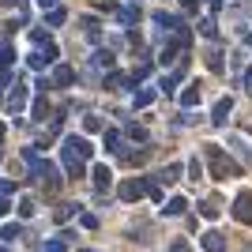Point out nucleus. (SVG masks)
Listing matches in <instances>:
<instances>
[{"label":"nucleus","instance_id":"nucleus-4","mask_svg":"<svg viewBox=\"0 0 252 252\" xmlns=\"http://www.w3.org/2000/svg\"><path fill=\"white\" fill-rule=\"evenodd\" d=\"M139 196H147V181H143V177H132V181L121 185V200H125V203H136Z\"/></svg>","mask_w":252,"mask_h":252},{"label":"nucleus","instance_id":"nucleus-18","mask_svg":"<svg viewBox=\"0 0 252 252\" xmlns=\"http://www.w3.org/2000/svg\"><path fill=\"white\" fill-rule=\"evenodd\" d=\"M94 185H98V189H109V185H113V173H109V166H94Z\"/></svg>","mask_w":252,"mask_h":252},{"label":"nucleus","instance_id":"nucleus-39","mask_svg":"<svg viewBox=\"0 0 252 252\" xmlns=\"http://www.w3.org/2000/svg\"><path fill=\"white\" fill-rule=\"evenodd\" d=\"M0 139H4V125H0Z\"/></svg>","mask_w":252,"mask_h":252},{"label":"nucleus","instance_id":"nucleus-15","mask_svg":"<svg viewBox=\"0 0 252 252\" xmlns=\"http://www.w3.org/2000/svg\"><path fill=\"white\" fill-rule=\"evenodd\" d=\"M128 83H132V79H128V75H121V72H109V75H105V87H109V91H125Z\"/></svg>","mask_w":252,"mask_h":252},{"label":"nucleus","instance_id":"nucleus-10","mask_svg":"<svg viewBox=\"0 0 252 252\" xmlns=\"http://www.w3.org/2000/svg\"><path fill=\"white\" fill-rule=\"evenodd\" d=\"M117 19L125 23V27H136V23H139V4H125V8H117Z\"/></svg>","mask_w":252,"mask_h":252},{"label":"nucleus","instance_id":"nucleus-41","mask_svg":"<svg viewBox=\"0 0 252 252\" xmlns=\"http://www.w3.org/2000/svg\"><path fill=\"white\" fill-rule=\"evenodd\" d=\"M128 4H139V0H128Z\"/></svg>","mask_w":252,"mask_h":252},{"label":"nucleus","instance_id":"nucleus-6","mask_svg":"<svg viewBox=\"0 0 252 252\" xmlns=\"http://www.w3.org/2000/svg\"><path fill=\"white\" fill-rule=\"evenodd\" d=\"M151 23H155L158 31H166V34H173L181 27V19H177V15H169V11H151Z\"/></svg>","mask_w":252,"mask_h":252},{"label":"nucleus","instance_id":"nucleus-16","mask_svg":"<svg viewBox=\"0 0 252 252\" xmlns=\"http://www.w3.org/2000/svg\"><path fill=\"white\" fill-rule=\"evenodd\" d=\"M151 75V61H139L136 68H132V72H128V79H132V83H143V79H147Z\"/></svg>","mask_w":252,"mask_h":252},{"label":"nucleus","instance_id":"nucleus-8","mask_svg":"<svg viewBox=\"0 0 252 252\" xmlns=\"http://www.w3.org/2000/svg\"><path fill=\"white\" fill-rule=\"evenodd\" d=\"M200 245H203L207 252H222V249H226V237H222L219 230H207V233L200 237Z\"/></svg>","mask_w":252,"mask_h":252},{"label":"nucleus","instance_id":"nucleus-29","mask_svg":"<svg viewBox=\"0 0 252 252\" xmlns=\"http://www.w3.org/2000/svg\"><path fill=\"white\" fill-rule=\"evenodd\" d=\"M19 211H23V219H31L38 207H34V200H23V203H19Z\"/></svg>","mask_w":252,"mask_h":252},{"label":"nucleus","instance_id":"nucleus-22","mask_svg":"<svg viewBox=\"0 0 252 252\" xmlns=\"http://www.w3.org/2000/svg\"><path fill=\"white\" fill-rule=\"evenodd\" d=\"M177 177H181V166H177V162H173V166H166V169H162V173H158L155 181H166V185H173V181H177Z\"/></svg>","mask_w":252,"mask_h":252},{"label":"nucleus","instance_id":"nucleus-24","mask_svg":"<svg viewBox=\"0 0 252 252\" xmlns=\"http://www.w3.org/2000/svg\"><path fill=\"white\" fill-rule=\"evenodd\" d=\"M45 23H49V27H61V23H64V8H49Z\"/></svg>","mask_w":252,"mask_h":252},{"label":"nucleus","instance_id":"nucleus-2","mask_svg":"<svg viewBox=\"0 0 252 252\" xmlns=\"http://www.w3.org/2000/svg\"><path fill=\"white\" fill-rule=\"evenodd\" d=\"M185 75H189V64L181 61V64H177V68H173L169 75H162V83H158V91H162L166 98H169V94H177V83L185 79Z\"/></svg>","mask_w":252,"mask_h":252},{"label":"nucleus","instance_id":"nucleus-5","mask_svg":"<svg viewBox=\"0 0 252 252\" xmlns=\"http://www.w3.org/2000/svg\"><path fill=\"white\" fill-rule=\"evenodd\" d=\"M64 147L72 151L75 158H91V155H94V147H91V139H83V136H68V139H64Z\"/></svg>","mask_w":252,"mask_h":252},{"label":"nucleus","instance_id":"nucleus-3","mask_svg":"<svg viewBox=\"0 0 252 252\" xmlns=\"http://www.w3.org/2000/svg\"><path fill=\"white\" fill-rule=\"evenodd\" d=\"M233 219L252 226V192H237V200H233Z\"/></svg>","mask_w":252,"mask_h":252},{"label":"nucleus","instance_id":"nucleus-12","mask_svg":"<svg viewBox=\"0 0 252 252\" xmlns=\"http://www.w3.org/2000/svg\"><path fill=\"white\" fill-rule=\"evenodd\" d=\"M23 105H27V87L15 83V91H11V98H8V109H11V113H19Z\"/></svg>","mask_w":252,"mask_h":252},{"label":"nucleus","instance_id":"nucleus-32","mask_svg":"<svg viewBox=\"0 0 252 252\" xmlns=\"http://www.w3.org/2000/svg\"><path fill=\"white\" fill-rule=\"evenodd\" d=\"M19 237V226H4V241H15Z\"/></svg>","mask_w":252,"mask_h":252},{"label":"nucleus","instance_id":"nucleus-11","mask_svg":"<svg viewBox=\"0 0 252 252\" xmlns=\"http://www.w3.org/2000/svg\"><path fill=\"white\" fill-rule=\"evenodd\" d=\"M181 105H185V109H192V105H200V83H189L185 91H181Z\"/></svg>","mask_w":252,"mask_h":252},{"label":"nucleus","instance_id":"nucleus-23","mask_svg":"<svg viewBox=\"0 0 252 252\" xmlns=\"http://www.w3.org/2000/svg\"><path fill=\"white\" fill-rule=\"evenodd\" d=\"M185 207H189V203L181 200V196H173V200H169V203H166L162 211H166V215H185Z\"/></svg>","mask_w":252,"mask_h":252},{"label":"nucleus","instance_id":"nucleus-7","mask_svg":"<svg viewBox=\"0 0 252 252\" xmlns=\"http://www.w3.org/2000/svg\"><path fill=\"white\" fill-rule=\"evenodd\" d=\"M230 109H233V98H219V102H215V113H211V125H226V121H230Z\"/></svg>","mask_w":252,"mask_h":252},{"label":"nucleus","instance_id":"nucleus-26","mask_svg":"<svg viewBox=\"0 0 252 252\" xmlns=\"http://www.w3.org/2000/svg\"><path fill=\"white\" fill-rule=\"evenodd\" d=\"M83 128H87V132H102V117H94V113H91V117L83 121Z\"/></svg>","mask_w":252,"mask_h":252},{"label":"nucleus","instance_id":"nucleus-40","mask_svg":"<svg viewBox=\"0 0 252 252\" xmlns=\"http://www.w3.org/2000/svg\"><path fill=\"white\" fill-rule=\"evenodd\" d=\"M249 49H252V34H249Z\"/></svg>","mask_w":252,"mask_h":252},{"label":"nucleus","instance_id":"nucleus-38","mask_svg":"<svg viewBox=\"0 0 252 252\" xmlns=\"http://www.w3.org/2000/svg\"><path fill=\"white\" fill-rule=\"evenodd\" d=\"M38 4H42V8H57V0H38Z\"/></svg>","mask_w":252,"mask_h":252},{"label":"nucleus","instance_id":"nucleus-36","mask_svg":"<svg viewBox=\"0 0 252 252\" xmlns=\"http://www.w3.org/2000/svg\"><path fill=\"white\" fill-rule=\"evenodd\" d=\"M245 91L252 94V68H245Z\"/></svg>","mask_w":252,"mask_h":252},{"label":"nucleus","instance_id":"nucleus-1","mask_svg":"<svg viewBox=\"0 0 252 252\" xmlns=\"http://www.w3.org/2000/svg\"><path fill=\"white\" fill-rule=\"evenodd\" d=\"M203 155H207V166H211V177L215 181H226V177H237V173H241V166H237L230 155H222V147H215V143H207Z\"/></svg>","mask_w":252,"mask_h":252},{"label":"nucleus","instance_id":"nucleus-33","mask_svg":"<svg viewBox=\"0 0 252 252\" xmlns=\"http://www.w3.org/2000/svg\"><path fill=\"white\" fill-rule=\"evenodd\" d=\"M79 222H83L87 230H98V219H94V215H83V219H79Z\"/></svg>","mask_w":252,"mask_h":252},{"label":"nucleus","instance_id":"nucleus-30","mask_svg":"<svg viewBox=\"0 0 252 252\" xmlns=\"http://www.w3.org/2000/svg\"><path fill=\"white\" fill-rule=\"evenodd\" d=\"M128 136H132V139H139V143H147V132H143V128H136V125L128 128Z\"/></svg>","mask_w":252,"mask_h":252},{"label":"nucleus","instance_id":"nucleus-34","mask_svg":"<svg viewBox=\"0 0 252 252\" xmlns=\"http://www.w3.org/2000/svg\"><path fill=\"white\" fill-rule=\"evenodd\" d=\"M169 252H192V249H189L185 241H173V245H169Z\"/></svg>","mask_w":252,"mask_h":252},{"label":"nucleus","instance_id":"nucleus-28","mask_svg":"<svg viewBox=\"0 0 252 252\" xmlns=\"http://www.w3.org/2000/svg\"><path fill=\"white\" fill-rule=\"evenodd\" d=\"M189 173H192V181L203 177V162H200V158H192V162H189Z\"/></svg>","mask_w":252,"mask_h":252},{"label":"nucleus","instance_id":"nucleus-14","mask_svg":"<svg viewBox=\"0 0 252 252\" xmlns=\"http://www.w3.org/2000/svg\"><path fill=\"white\" fill-rule=\"evenodd\" d=\"M64 166H68V173H72V177H83V158H75L68 147H64Z\"/></svg>","mask_w":252,"mask_h":252},{"label":"nucleus","instance_id":"nucleus-35","mask_svg":"<svg viewBox=\"0 0 252 252\" xmlns=\"http://www.w3.org/2000/svg\"><path fill=\"white\" fill-rule=\"evenodd\" d=\"M45 252H64V241H49V245H45Z\"/></svg>","mask_w":252,"mask_h":252},{"label":"nucleus","instance_id":"nucleus-20","mask_svg":"<svg viewBox=\"0 0 252 252\" xmlns=\"http://www.w3.org/2000/svg\"><path fill=\"white\" fill-rule=\"evenodd\" d=\"M200 34L207 38V42H215V38H219V23L215 19H200Z\"/></svg>","mask_w":252,"mask_h":252},{"label":"nucleus","instance_id":"nucleus-9","mask_svg":"<svg viewBox=\"0 0 252 252\" xmlns=\"http://www.w3.org/2000/svg\"><path fill=\"white\" fill-rule=\"evenodd\" d=\"M53 83H57V87H72V83H75V68L57 64V68H53Z\"/></svg>","mask_w":252,"mask_h":252},{"label":"nucleus","instance_id":"nucleus-19","mask_svg":"<svg viewBox=\"0 0 252 252\" xmlns=\"http://www.w3.org/2000/svg\"><path fill=\"white\" fill-rule=\"evenodd\" d=\"M203 61H207L211 72H222V68H226V64H222V53H219V49H207V53H203Z\"/></svg>","mask_w":252,"mask_h":252},{"label":"nucleus","instance_id":"nucleus-13","mask_svg":"<svg viewBox=\"0 0 252 252\" xmlns=\"http://www.w3.org/2000/svg\"><path fill=\"white\" fill-rule=\"evenodd\" d=\"M113 64H117V57L109 49H98L94 53V68H102V72H113Z\"/></svg>","mask_w":252,"mask_h":252},{"label":"nucleus","instance_id":"nucleus-37","mask_svg":"<svg viewBox=\"0 0 252 252\" xmlns=\"http://www.w3.org/2000/svg\"><path fill=\"white\" fill-rule=\"evenodd\" d=\"M0 215H8V200L4 196H0Z\"/></svg>","mask_w":252,"mask_h":252},{"label":"nucleus","instance_id":"nucleus-27","mask_svg":"<svg viewBox=\"0 0 252 252\" xmlns=\"http://www.w3.org/2000/svg\"><path fill=\"white\" fill-rule=\"evenodd\" d=\"M200 215H203V219H219V203H203V207H200Z\"/></svg>","mask_w":252,"mask_h":252},{"label":"nucleus","instance_id":"nucleus-17","mask_svg":"<svg viewBox=\"0 0 252 252\" xmlns=\"http://www.w3.org/2000/svg\"><path fill=\"white\" fill-rule=\"evenodd\" d=\"M151 102H155V91H147V87H143V91H136V94H132V105H136V109H147Z\"/></svg>","mask_w":252,"mask_h":252},{"label":"nucleus","instance_id":"nucleus-21","mask_svg":"<svg viewBox=\"0 0 252 252\" xmlns=\"http://www.w3.org/2000/svg\"><path fill=\"white\" fill-rule=\"evenodd\" d=\"M105 151H125V147H121V132H117V128H105Z\"/></svg>","mask_w":252,"mask_h":252},{"label":"nucleus","instance_id":"nucleus-25","mask_svg":"<svg viewBox=\"0 0 252 252\" xmlns=\"http://www.w3.org/2000/svg\"><path fill=\"white\" fill-rule=\"evenodd\" d=\"M45 64H53L49 57H45V53H31V68H38V72H42Z\"/></svg>","mask_w":252,"mask_h":252},{"label":"nucleus","instance_id":"nucleus-42","mask_svg":"<svg viewBox=\"0 0 252 252\" xmlns=\"http://www.w3.org/2000/svg\"><path fill=\"white\" fill-rule=\"evenodd\" d=\"M249 11H252V0H249Z\"/></svg>","mask_w":252,"mask_h":252},{"label":"nucleus","instance_id":"nucleus-31","mask_svg":"<svg viewBox=\"0 0 252 252\" xmlns=\"http://www.w3.org/2000/svg\"><path fill=\"white\" fill-rule=\"evenodd\" d=\"M181 8H185V11H200L203 0H181Z\"/></svg>","mask_w":252,"mask_h":252}]
</instances>
